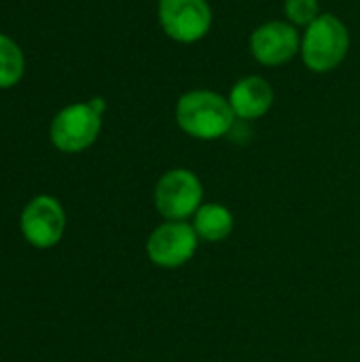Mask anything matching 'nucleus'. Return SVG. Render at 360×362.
<instances>
[{"label": "nucleus", "mask_w": 360, "mask_h": 362, "mask_svg": "<svg viewBox=\"0 0 360 362\" xmlns=\"http://www.w3.org/2000/svg\"><path fill=\"white\" fill-rule=\"evenodd\" d=\"M178 127L197 140H216L233 129L236 115L227 98L210 89H193L176 102Z\"/></svg>", "instance_id": "nucleus-1"}, {"label": "nucleus", "mask_w": 360, "mask_h": 362, "mask_svg": "<svg viewBox=\"0 0 360 362\" xmlns=\"http://www.w3.org/2000/svg\"><path fill=\"white\" fill-rule=\"evenodd\" d=\"M350 49V32L346 23L331 15L323 13L314 23H310L301 36V57L303 64L318 74L331 72L346 59Z\"/></svg>", "instance_id": "nucleus-2"}, {"label": "nucleus", "mask_w": 360, "mask_h": 362, "mask_svg": "<svg viewBox=\"0 0 360 362\" xmlns=\"http://www.w3.org/2000/svg\"><path fill=\"white\" fill-rule=\"evenodd\" d=\"M204 189L199 178L185 168L166 172L155 185V206L168 221H185L202 206Z\"/></svg>", "instance_id": "nucleus-3"}, {"label": "nucleus", "mask_w": 360, "mask_h": 362, "mask_svg": "<svg viewBox=\"0 0 360 362\" xmlns=\"http://www.w3.org/2000/svg\"><path fill=\"white\" fill-rule=\"evenodd\" d=\"M157 17L166 36L182 45L202 40L212 25L208 0H159Z\"/></svg>", "instance_id": "nucleus-4"}, {"label": "nucleus", "mask_w": 360, "mask_h": 362, "mask_svg": "<svg viewBox=\"0 0 360 362\" xmlns=\"http://www.w3.org/2000/svg\"><path fill=\"white\" fill-rule=\"evenodd\" d=\"M102 127V115H98L89 102L72 104L59 110L51 123V142L64 153H81L89 148Z\"/></svg>", "instance_id": "nucleus-5"}, {"label": "nucleus", "mask_w": 360, "mask_h": 362, "mask_svg": "<svg viewBox=\"0 0 360 362\" xmlns=\"http://www.w3.org/2000/svg\"><path fill=\"white\" fill-rule=\"evenodd\" d=\"M199 235L195 233L193 225L182 221H168L159 225L146 242L149 259L159 267H180L193 259L197 250Z\"/></svg>", "instance_id": "nucleus-6"}, {"label": "nucleus", "mask_w": 360, "mask_h": 362, "mask_svg": "<svg viewBox=\"0 0 360 362\" xmlns=\"http://www.w3.org/2000/svg\"><path fill=\"white\" fill-rule=\"evenodd\" d=\"M301 51V36L289 21H267L250 34V53L263 66H282Z\"/></svg>", "instance_id": "nucleus-7"}, {"label": "nucleus", "mask_w": 360, "mask_h": 362, "mask_svg": "<svg viewBox=\"0 0 360 362\" xmlns=\"http://www.w3.org/2000/svg\"><path fill=\"white\" fill-rule=\"evenodd\" d=\"M66 227V214L55 197L40 195L32 199L21 214V233L36 248L55 246Z\"/></svg>", "instance_id": "nucleus-8"}, {"label": "nucleus", "mask_w": 360, "mask_h": 362, "mask_svg": "<svg viewBox=\"0 0 360 362\" xmlns=\"http://www.w3.org/2000/svg\"><path fill=\"white\" fill-rule=\"evenodd\" d=\"M227 100L233 108L236 119L255 121L265 117L274 106V87L263 76H244L231 87Z\"/></svg>", "instance_id": "nucleus-9"}, {"label": "nucleus", "mask_w": 360, "mask_h": 362, "mask_svg": "<svg viewBox=\"0 0 360 362\" xmlns=\"http://www.w3.org/2000/svg\"><path fill=\"white\" fill-rule=\"evenodd\" d=\"M193 216V229L199 240L223 242L233 231V214L221 204H204Z\"/></svg>", "instance_id": "nucleus-10"}, {"label": "nucleus", "mask_w": 360, "mask_h": 362, "mask_svg": "<svg viewBox=\"0 0 360 362\" xmlns=\"http://www.w3.org/2000/svg\"><path fill=\"white\" fill-rule=\"evenodd\" d=\"M23 74V53L15 40L0 34V89L13 87Z\"/></svg>", "instance_id": "nucleus-11"}, {"label": "nucleus", "mask_w": 360, "mask_h": 362, "mask_svg": "<svg viewBox=\"0 0 360 362\" xmlns=\"http://www.w3.org/2000/svg\"><path fill=\"white\" fill-rule=\"evenodd\" d=\"M284 15H286L289 23L308 28L323 13H320L318 0H284Z\"/></svg>", "instance_id": "nucleus-12"}, {"label": "nucleus", "mask_w": 360, "mask_h": 362, "mask_svg": "<svg viewBox=\"0 0 360 362\" xmlns=\"http://www.w3.org/2000/svg\"><path fill=\"white\" fill-rule=\"evenodd\" d=\"M89 106H91L98 115H102V112H104V108H106V104H104V100H102V98H93V100H89Z\"/></svg>", "instance_id": "nucleus-13"}]
</instances>
